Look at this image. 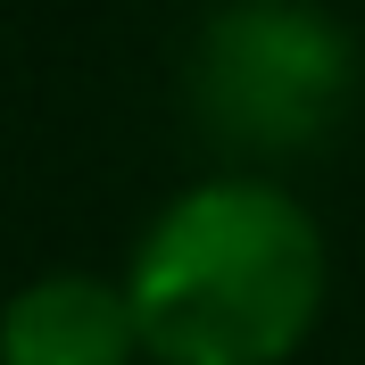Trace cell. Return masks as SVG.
I'll return each instance as SVG.
<instances>
[{"label": "cell", "mask_w": 365, "mask_h": 365, "mask_svg": "<svg viewBox=\"0 0 365 365\" xmlns=\"http://www.w3.org/2000/svg\"><path fill=\"white\" fill-rule=\"evenodd\" d=\"M125 299L158 365H282L324 307V232L282 182H191L141 232Z\"/></svg>", "instance_id": "1"}, {"label": "cell", "mask_w": 365, "mask_h": 365, "mask_svg": "<svg viewBox=\"0 0 365 365\" xmlns=\"http://www.w3.org/2000/svg\"><path fill=\"white\" fill-rule=\"evenodd\" d=\"M357 91V42L316 0H225L191 42V108L232 150H307Z\"/></svg>", "instance_id": "2"}, {"label": "cell", "mask_w": 365, "mask_h": 365, "mask_svg": "<svg viewBox=\"0 0 365 365\" xmlns=\"http://www.w3.org/2000/svg\"><path fill=\"white\" fill-rule=\"evenodd\" d=\"M133 349V299L100 274H42L0 307V365H125Z\"/></svg>", "instance_id": "3"}]
</instances>
